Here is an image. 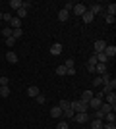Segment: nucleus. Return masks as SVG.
<instances>
[{
    "instance_id": "nucleus-4",
    "label": "nucleus",
    "mask_w": 116,
    "mask_h": 129,
    "mask_svg": "<svg viewBox=\"0 0 116 129\" xmlns=\"http://www.w3.org/2000/svg\"><path fill=\"white\" fill-rule=\"evenodd\" d=\"M114 89H116V81L114 79H110V83H106V85H103V96L105 94H108V92H114Z\"/></svg>"
},
{
    "instance_id": "nucleus-33",
    "label": "nucleus",
    "mask_w": 116,
    "mask_h": 129,
    "mask_svg": "<svg viewBox=\"0 0 116 129\" xmlns=\"http://www.w3.org/2000/svg\"><path fill=\"white\" fill-rule=\"evenodd\" d=\"M21 8H23V10H27V12H29V8H33V2L25 0V2H21Z\"/></svg>"
},
{
    "instance_id": "nucleus-15",
    "label": "nucleus",
    "mask_w": 116,
    "mask_h": 129,
    "mask_svg": "<svg viewBox=\"0 0 116 129\" xmlns=\"http://www.w3.org/2000/svg\"><path fill=\"white\" fill-rule=\"evenodd\" d=\"M81 19H83V23H91V21H93V19H95V16H93V14H91V12H85V14H83V16H81Z\"/></svg>"
},
{
    "instance_id": "nucleus-9",
    "label": "nucleus",
    "mask_w": 116,
    "mask_h": 129,
    "mask_svg": "<svg viewBox=\"0 0 116 129\" xmlns=\"http://www.w3.org/2000/svg\"><path fill=\"white\" fill-rule=\"evenodd\" d=\"M93 94H95V92L87 89V91H83V92H81V98H79V100H81V102H87V104H89V100L93 98Z\"/></svg>"
},
{
    "instance_id": "nucleus-17",
    "label": "nucleus",
    "mask_w": 116,
    "mask_h": 129,
    "mask_svg": "<svg viewBox=\"0 0 116 129\" xmlns=\"http://www.w3.org/2000/svg\"><path fill=\"white\" fill-rule=\"evenodd\" d=\"M68 17H70V12H66V10L58 12V21H68Z\"/></svg>"
},
{
    "instance_id": "nucleus-19",
    "label": "nucleus",
    "mask_w": 116,
    "mask_h": 129,
    "mask_svg": "<svg viewBox=\"0 0 116 129\" xmlns=\"http://www.w3.org/2000/svg\"><path fill=\"white\" fill-rule=\"evenodd\" d=\"M106 16H116V4H108L106 6V10H105Z\"/></svg>"
},
{
    "instance_id": "nucleus-23",
    "label": "nucleus",
    "mask_w": 116,
    "mask_h": 129,
    "mask_svg": "<svg viewBox=\"0 0 116 129\" xmlns=\"http://www.w3.org/2000/svg\"><path fill=\"white\" fill-rule=\"evenodd\" d=\"M10 87H0V96H2V98H8V96H10Z\"/></svg>"
},
{
    "instance_id": "nucleus-28",
    "label": "nucleus",
    "mask_w": 116,
    "mask_h": 129,
    "mask_svg": "<svg viewBox=\"0 0 116 129\" xmlns=\"http://www.w3.org/2000/svg\"><path fill=\"white\" fill-rule=\"evenodd\" d=\"M101 79H103V85H106V83H110V73H108V71H106V73H103V75H101Z\"/></svg>"
},
{
    "instance_id": "nucleus-41",
    "label": "nucleus",
    "mask_w": 116,
    "mask_h": 129,
    "mask_svg": "<svg viewBox=\"0 0 116 129\" xmlns=\"http://www.w3.org/2000/svg\"><path fill=\"white\" fill-rule=\"evenodd\" d=\"M64 68H66V70H68V68H74V58H68L66 64H64Z\"/></svg>"
},
{
    "instance_id": "nucleus-27",
    "label": "nucleus",
    "mask_w": 116,
    "mask_h": 129,
    "mask_svg": "<svg viewBox=\"0 0 116 129\" xmlns=\"http://www.w3.org/2000/svg\"><path fill=\"white\" fill-rule=\"evenodd\" d=\"M12 17L14 16H12L10 12H2V14H0V21H10Z\"/></svg>"
},
{
    "instance_id": "nucleus-34",
    "label": "nucleus",
    "mask_w": 116,
    "mask_h": 129,
    "mask_svg": "<svg viewBox=\"0 0 116 129\" xmlns=\"http://www.w3.org/2000/svg\"><path fill=\"white\" fill-rule=\"evenodd\" d=\"M2 37H12V27H4V31H2Z\"/></svg>"
},
{
    "instance_id": "nucleus-47",
    "label": "nucleus",
    "mask_w": 116,
    "mask_h": 129,
    "mask_svg": "<svg viewBox=\"0 0 116 129\" xmlns=\"http://www.w3.org/2000/svg\"><path fill=\"white\" fill-rule=\"evenodd\" d=\"M0 14H2V12H0Z\"/></svg>"
},
{
    "instance_id": "nucleus-7",
    "label": "nucleus",
    "mask_w": 116,
    "mask_h": 129,
    "mask_svg": "<svg viewBox=\"0 0 116 129\" xmlns=\"http://www.w3.org/2000/svg\"><path fill=\"white\" fill-rule=\"evenodd\" d=\"M74 14H76V16H79V17H81L83 16V14H85V12H87V6H83V4H76V6H74Z\"/></svg>"
},
{
    "instance_id": "nucleus-39",
    "label": "nucleus",
    "mask_w": 116,
    "mask_h": 129,
    "mask_svg": "<svg viewBox=\"0 0 116 129\" xmlns=\"http://www.w3.org/2000/svg\"><path fill=\"white\" fill-rule=\"evenodd\" d=\"M74 6H76V2H66V6L62 8V10H66V12H70V10H74Z\"/></svg>"
},
{
    "instance_id": "nucleus-29",
    "label": "nucleus",
    "mask_w": 116,
    "mask_h": 129,
    "mask_svg": "<svg viewBox=\"0 0 116 129\" xmlns=\"http://www.w3.org/2000/svg\"><path fill=\"white\" fill-rule=\"evenodd\" d=\"M21 35H23V31H21V29H12V37L16 39V41H17L19 37H21Z\"/></svg>"
},
{
    "instance_id": "nucleus-36",
    "label": "nucleus",
    "mask_w": 116,
    "mask_h": 129,
    "mask_svg": "<svg viewBox=\"0 0 116 129\" xmlns=\"http://www.w3.org/2000/svg\"><path fill=\"white\" fill-rule=\"evenodd\" d=\"M87 66H97V56H89V60H87Z\"/></svg>"
},
{
    "instance_id": "nucleus-46",
    "label": "nucleus",
    "mask_w": 116,
    "mask_h": 129,
    "mask_svg": "<svg viewBox=\"0 0 116 129\" xmlns=\"http://www.w3.org/2000/svg\"><path fill=\"white\" fill-rule=\"evenodd\" d=\"M87 71L89 73H95V66H87Z\"/></svg>"
},
{
    "instance_id": "nucleus-5",
    "label": "nucleus",
    "mask_w": 116,
    "mask_h": 129,
    "mask_svg": "<svg viewBox=\"0 0 116 129\" xmlns=\"http://www.w3.org/2000/svg\"><path fill=\"white\" fill-rule=\"evenodd\" d=\"M105 48H106V43L103 41V39L95 41V54H101V52H105Z\"/></svg>"
},
{
    "instance_id": "nucleus-30",
    "label": "nucleus",
    "mask_w": 116,
    "mask_h": 129,
    "mask_svg": "<svg viewBox=\"0 0 116 129\" xmlns=\"http://www.w3.org/2000/svg\"><path fill=\"white\" fill-rule=\"evenodd\" d=\"M35 100H37V104H44V102H47V96H44V94H41V92H39L37 96H35Z\"/></svg>"
},
{
    "instance_id": "nucleus-11",
    "label": "nucleus",
    "mask_w": 116,
    "mask_h": 129,
    "mask_svg": "<svg viewBox=\"0 0 116 129\" xmlns=\"http://www.w3.org/2000/svg\"><path fill=\"white\" fill-rule=\"evenodd\" d=\"M103 121H105V123H114V121H116V114H114V112H108V114H105Z\"/></svg>"
},
{
    "instance_id": "nucleus-1",
    "label": "nucleus",
    "mask_w": 116,
    "mask_h": 129,
    "mask_svg": "<svg viewBox=\"0 0 116 129\" xmlns=\"http://www.w3.org/2000/svg\"><path fill=\"white\" fill-rule=\"evenodd\" d=\"M70 108H72L74 112H87L89 110V104L87 102H81V100H74V102H70Z\"/></svg>"
},
{
    "instance_id": "nucleus-37",
    "label": "nucleus",
    "mask_w": 116,
    "mask_h": 129,
    "mask_svg": "<svg viewBox=\"0 0 116 129\" xmlns=\"http://www.w3.org/2000/svg\"><path fill=\"white\" fill-rule=\"evenodd\" d=\"M105 21L108 23V25H112V23L116 21V17H114V16H106V14H105Z\"/></svg>"
},
{
    "instance_id": "nucleus-38",
    "label": "nucleus",
    "mask_w": 116,
    "mask_h": 129,
    "mask_svg": "<svg viewBox=\"0 0 116 129\" xmlns=\"http://www.w3.org/2000/svg\"><path fill=\"white\" fill-rule=\"evenodd\" d=\"M101 85H103V79H101V75H97L93 79V87H101Z\"/></svg>"
},
{
    "instance_id": "nucleus-6",
    "label": "nucleus",
    "mask_w": 116,
    "mask_h": 129,
    "mask_svg": "<svg viewBox=\"0 0 116 129\" xmlns=\"http://www.w3.org/2000/svg\"><path fill=\"white\" fill-rule=\"evenodd\" d=\"M105 100H106V104H110L112 110H114V108H116V92H108V94H105Z\"/></svg>"
},
{
    "instance_id": "nucleus-44",
    "label": "nucleus",
    "mask_w": 116,
    "mask_h": 129,
    "mask_svg": "<svg viewBox=\"0 0 116 129\" xmlns=\"http://www.w3.org/2000/svg\"><path fill=\"white\" fill-rule=\"evenodd\" d=\"M103 129H116V125L114 123H105V121H103Z\"/></svg>"
},
{
    "instance_id": "nucleus-16",
    "label": "nucleus",
    "mask_w": 116,
    "mask_h": 129,
    "mask_svg": "<svg viewBox=\"0 0 116 129\" xmlns=\"http://www.w3.org/2000/svg\"><path fill=\"white\" fill-rule=\"evenodd\" d=\"M39 92H41V91H39V87H35V85H31V87L27 89V94H29L31 98H35V96L39 94Z\"/></svg>"
},
{
    "instance_id": "nucleus-14",
    "label": "nucleus",
    "mask_w": 116,
    "mask_h": 129,
    "mask_svg": "<svg viewBox=\"0 0 116 129\" xmlns=\"http://www.w3.org/2000/svg\"><path fill=\"white\" fill-rule=\"evenodd\" d=\"M6 60L10 64H17V54L16 52H6Z\"/></svg>"
},
{
    "instance_id": "nucleus-13",
    "label": "nucleus",
    "mask_w": 116,
    "mask_h": 129,
    "mask_svg": "<svg viewBox=\"0 0 116 129\" xmlns=\"http://www.w3.org/2000/svg\"><path fill=\"white\" fill-rule=\"evenodd\" d=\"M95 73H97V75L106 73V64H97V66H95Z\"/></svg>"
},
{
    "instance_id": "nucleus-10",
    "label": "nucleus",
    "mask_w": 116,
    "mask_h": 129,
    "mask_svg": "<svg viewBox=\"0 0 116 129\" xmlns=\"http://www.w3.org/2000/svg\"><path fill=\"white\" fill-rule=\"evenodd\" d=\"M50 54H52V56H60V54H62V44L54 43L52 46H50Z\"/></svg>"
},
{
    "instance_id": "nucleus-43",
    "label": "nucleus",
    "mask_w": 116,
    "mask_h": 129,
    "mask_svg": "<svg viewBox=\"0 0 116 129\" xmlns=\"http://www.w3.org/2000/svg\"><path fill=\"white\" fill-rule=\"evenodd\" d=\"M95 112H97V114H95V119H103V118H105V114L101 112V110H95Z\"/></svg>"
},
{
    "instance_id": "nucleus-35",
    "label": "nucleus",
    "mask_w": 116,
    "mask_h": 129,
    "mask_svg": "<svg viewBox=\"0 0 116 129\" xmlns=\"http://www.w3.org/2000/svg\"><path fill=\"white\" fill-rule=\"evenodd\" d=\"M8 83H10V79H8L6 75L0 77V87H8Z\"/></svg>"
},
{
    "instance_id": "nucleus-45",
    "label": "nucleus",
    "mask_w": 116,
    "mask_h": 129,
    "mask_svg": "<svg viewBox=\"0 0 116 129\" xmlns=\"http://www.w3.org/2000/svg\"><path fill=\"white\" fill-rule=\"evenodd\" d=\"M66 75H76V68H68V70H66Z\"/></svg>"
},
{
    "instance_id": "nucleus-18",
    "label": "nucleus",
    "mask_w": 116,
    "mask_h": 129,
    "mask_svg": "<svg viewBox=\"0 0 116 129\" xmlns=\"http://www.w3.org/2000/svg\"><path fill=\"white\" fill-rule=\"evenodd\" d=\"M10 25H12V29H21V19L12 17V19H10Z\"/></svg>"
},
{
    "instance_id": "nucleus-31",
    "label": "nucleus",
    "mask_w": 116,
    "mask_h": 129,
    "mask_svg": "<svg viewBox=\"0 0 116 129\" xmlns=\"http://www.w3.org/2000/svg\"><path fill=\"white\" fill-rule=\"evenodd\" d=\"M25 16H27V10H23V8H19V10H17V19H23V17H25Z\"/></svg>"
},
{
    "instance_id": "nucleus-42",
    "label": "nucleus",
    "mask_w": 116,
    "mask_h": 129,
    "mask_svg": "<svg viewBox=\"0 0 116 129\" xmlns=\"http://www.w3.org/2000/svg\"><path fill=\"white\" fill-rule=\"evenodd\" d=\"M56 129H70V127H68V123H66V121H60V123L56 125Z\"/></svg>"
},
{
    "instance_id": "nucleus-26",
    "label": "nucleus",
    "mask_w": 116,
    "mask_h": 129,
    "mask_svg": "<svg viewBox=\"0 0 116 129\" xmlns=\"http://www.w3.org/2000/svg\"><path fill=\"white\" fill-rule=\"evenodd\" d=\"M91 129H103V119H93L91 121Z\"/></svg>"
},
{
    "instance_id": "nucleus-24",
    "label": "nucleus",
    "mask_w": 116,
    "mask_h": 129,
    "mask_svg": "<svg viewBox=\"0 0 116 129\" xmlns=\"http://www.w3.org/2000/svg\"><path fill=\"white\" fill-rule=\"evenodd\" d=\"M10 8L17 12L19 8H21V0H10Z\"/></svg>"
},
{
    "instance_id": "nucleus-12",
    "label": "nucleus",
    "mask_w": 116,
    "mask_h": 129,
    "mask_svg": "<svg viewBox=\"0 0 116 129\" xmlns=\"http://www.w3.org/2000/svg\"><path fill=\"white\" fill-rule=\"evenodd\" d=\"M87 10L91 12V14H93V16H97V14H103V12H105V10H103V8H101L99 4H93V6H89Z\"/></svg>"
},
{
    "instance_id": "nucleus-8",
    "label": "nucleus",
    "mask_w": 116,
    "mask_h": 129,
    "mask_svg": "<svg viewBox=\"0 0 116 129\" xmlns=\"http://www.w3.org/2000/svg\"><path fill=\"white\" fill-rule=\"evenodd\" d=\"M105 54H106V58H108V60L114 58V56H116V46H114V44H106Z\"/></svg>"
},
{
    "instance_id": "nucleus-25",
    "label": "nucleus",
    "mask_w": 116,
    "mask_h": 129,
    "mask_svg": "<svg viewBox=\"0 0 116 129\" xmlns=\"http://www.w3.org/2000/svg\"><path fill=\"white\" fill-rule=\"evenodd\" d=\"M58 108H60L62 112H64V110H68V108H70V102H68L66 98H62L60 102H58Z\"/></svg>"
},
{
    "instance_id": "nucleus-2",
    "label": "nucleus",
    "mask_w": 116,
    "mask_h": 129,
    "mask_svg": "<svg viewBox=\"0 0 116 129\" xmlns=\"http://www.w3.org/2000/svg\"><path fill=\"white\" fill-rule=\"evenodd\" d=\"M103 92H97V94H93V98L89 100V108H93V110H99L101 104H103Z\"/></svg>"
},
{
    "instance_id": "nucleus-20",
    "label": "nucleus",
    "mask_w": 116,
    "mask_h": 129,
    "mask_svg": "<svg viewBox=\"0 0 116 129\" xmlns=\"http://www.w3.org/2000/svg\"><path fill=\"white\" fill-rule=\"evenodd\" d=\"M50 118H62V110L58 106H54L52 110H50Z\"/></svg>"
},
{
    "instance_id": "nucleus-40",
    "label": "nucleus",
    "mask_w": 116,
    "mask_h": 129,
    "mask_svg": "<svg viewBox=\"0 0 116 129\" xmlns=\"http://www.w3.org/2000/svg\"><path fill=\"white\" fill-rule=\"evenodd\" d=\"M6 44H8V46L12 48V46L16 44V39H14V37H8V39H6Z\"/></svg>"
},
{
    "instance_id": "nucleus-21",
    "label": "nucleus",
    "mask_w": 116,
    "mask_h": 129,
    "mask_svg": "<svg viewBox=\"0 0 116 129\" xmlns=\"http://www.w3.org/2000/svg\"><path fill=\"white\" fill-rule=\"evenodd\" d=\"M99 110H101V112H103V114L114 112V110H112V106H110V104H106V102H103V104H101V108H99Z\"/></svg>"
},
{
    "instance_id": "nucleus-32",
    "label": "nucleus",
    "mask_w": 116,
    "mask_h": 129,
    "mask_svg": "<svg viewBox=\"0 0 116 129\" xmlns=\"http://www.w3.org/2000/svg\"><path fill=\"white\" fill-rule=\"evenodd\" d=\"M56 75H66V68H64V66H58V68H56Z\"/></svg>"
},
{
    "instance_id": "nucleus-22",
    "label": "nucleus",
    "mask_w": 116,
    "mask_h": 129,
    "mask_svg": "<svg viewBox=\"0 0 116 129\" xmlns=\"http://www.w3.org/2000/svg\"><path fill=\"white\" fill-rule=\"evenodd\" d=\"M62 116H64V118H66V119H74V116H76V112H74L72 108H68V110H64V112H62Z\"/></svg>"
},
{
    "instance_id": "nucleus-3",
    "label": "nucleus",
    "mask_w": 116,
    "mask_h": 129,
    "mask_svg": "<svg viewBox=\"0 0 116 129\" xmlns=\"http://www.w3.org/2000/svg\"><path fill=\"white\" fill-rule=\"evenodd\" d=\"M74 119H76L79 125H83V123H87V121H89V114L87 112H77L76 116H74Z\"/></svg>"
}]
</instances>
